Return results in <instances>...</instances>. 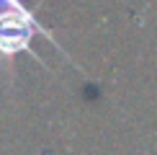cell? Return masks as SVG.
<instances>
[{"mask_svg":"<svg viewBox=\"0 0 157 155\" xmlns=\"http://www.w3.org/2000/svg\"><path fill=\"white\" fill-rule=\"evenodd\" d=\"M34 36H44L57 49H62L54 34L44 29L36 13L26 8L23 0H0V57L13 60L16 54H31L36 62H41V57L31 49Z\"/></svg>","mask_w":157,"mask_h":155,"instance_id":"6da1fadb","label":"cell"}]
</instances>
